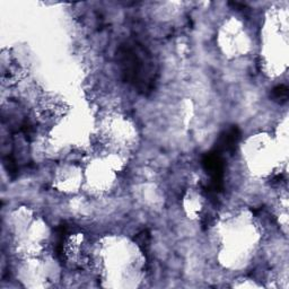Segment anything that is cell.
Wrapping results in <instances>:
<instances>
[{"label": "cell", "instance_id": "obj_1", "mask_svg": "<svg viewBox=\"0 0 289 289\" xmlns=\"http://www.w3.org/2000/svg\"><path fill=\"white\" fill-rule=\"evenodd\" d=\"M118 61L127 83L135 86L142 94L154 90L156 83V66L147 49L137 42H128L120 47Z\"/></svg>", "mask_w": 289, "mask_h": 289}, {"label": "cell", "instance_id": "obj_2", "mask_svg": "<svg viewBox=\"0 0 289 289\" xmlns=\"http://www.w3.org/2000/svg\"><path fill=\"white\" fill-rule=\"evenodd\" d=\"M239 136H241V133L236 127L230 128L229 130L221 133L218 141H217L215 152L220 155L225 152H233L239 139Z\"/></svg>", "mask_w": 289, "mask_h": 289}, {"label": "cell", "instance_id": "obj_3", "mask_svg": "<svg viewBox=\"0 0 289 289\" xmlns=\"http://www.w3.org/2000/svg\"><path fill=\"white\" fill-rule=\"evenodd\" d=\"M272 97L277 101H286L288 99V88L284 85H280L273 88Z\"/></svg>", "mask_w": 289, "mask_h": 289}, {"label": "cell", "instance_id": "obj_4", "mask_svg": "<svg viewBox=\"0 0 289 289\" xmlns=\"http://www.w3.org/2000/svg\"><path fill=\"white\" fill-rule=\"evenodd\" d=\"M136 241L138 243V245H139L140 247H142V248L147 247L148 244H149V234H148L147 230H144V232L138 234Z\"/></svg>", "mask_w": 289, "mask_h": 289}]
</instances>
